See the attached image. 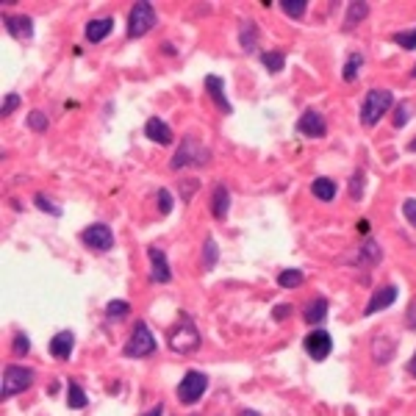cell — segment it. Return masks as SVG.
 Returning <instances> with one entry per match:
<instances>
[{
    "instance_id": "43",
    "label": "cell",
    "mask_w": 416,
    "mask_h": 416,
    "mask_svg": "<svg viewBox=\"0 0 416 416\" xmlns=\"http://www.w3.org/2000/svg\"><path fill=\"white\" fill-rule=\"evenodd\" d=\"M142 416H164V405L158 402L155 408H150V410H147V413H142Z\"/></svg>"
},
{
    "instance_id": "21",
    "label": "cell",
    "mask_w": 416,
    "mask_h": 416,
    "mask_svg": "<svg viewBox=\"0 0 416 416\" xmlns=\"http://www.w3.org/2000/svg\"><path fill=\"white\" fill-rule=\"evenodd\" d=\"M311 191H314V197L316 200H322V202H330V200H336V180H330V178H316L314 183H311Z\"/></svg>"
},
{
    "instance_id": "39",
    "label": "cell",
    "mask_w": 416,
    "mask_h": 416,
    "mask_svg": "<svg viewBox=\"0 0 416 416\" xmlns=\"http://www.w3.org/2000/svg\"><path fill=\"white\" fill-rule=\"evenodd\" d=\"M402 214H405V220L416 228V200H413V197H408V200L402 202Z\"/></svg>"
},
{
    "instance_id": "19",
    "label": "cell",
    "mask_w": 416,
    "mask_h": 416,
    "mask_svg": "<svg viewBox=\"0 0 416 416\" xmlns=\"http://www.w3.org/2000/svg\"><path fill=\"white\" fill-rule=\"evenodd\" d=\"M380 258H383V250H380V245L375 239H366L363 245H358V253H355V264L358 267H372Z\"/></svg>"
},
{
    "instance_id": "13",
    "label": "cell",
    "mask_w": 416,
    "mask_h": 416,
    "mask_svg": "<svg viewBox=\"0 0 416 416\" xmlns=\"http://www.w3.org/2000/svg\"><path fill=\"white\" fill-rule=\"evenodd\" d=\"M205 92H208L211 103H214L223 114H234V106H231V100H228V95H225V81H223L220 75H208V78H205Z\"/></svg>"
},
{
    "instance_id": "14",
    "label": "cell",
    "mask_w": 416,
    "mask_h": 416,
    "mask_svg": "<svg viewBox=\"0 0 416 416\" xmlns=\"http://www.w3.org/2000/svg\"><path fill=\"white\" fill-rule=\"evenodd\" d=\"M3 26H6L9 37H15V39H20V42L34 37V20L26 17V15H6V17H3Z\"/></svg>"
},
{
    "instance_id": "15",
    "label": "cell",
    "mask_w": 416,
    "mask_h": 416,
    "mask_svg": "<svg viewBox=\"0 0 416 416\" xmlns=\"http://www.w3.org/2000/svg\"><path fill=\"white\" fill-rule=\"evenodd\" d=\"M211 214L220 223H225L228 214H231V191H228L225 183H217L214 191H211Z\"/></svg>"
},
{
    "instance_id": "5",
    "label": "cell",
    "mask_w": 416,
    "mask_h": 416,
    "mask_svg": "<svg viewBox=\"0 0 416 416\" xmlns=\"http://www.w3.org/2000/svg\"><path fill=\"white\" fill-rule=\"evenodd\" d=\"M155 347H158V341H155V336L150 333L147 322H136L133 330H131V339H128L125 347H122V355H125V358H144V355H153Z\"/></svg>"
},
{
    "instance_id": "30",
    "label": "cell",
    "mask_w": 416,
    "mask_h": 416,
    "mask_svg": "<svg viewBox=\"0 0 416 416\" xmlns=\"http://www.w3.org/2000/svg\"><path fill=\"white\" fill-rule=\"evenodd\" d=\"M303 281H305L303 270H281V275H278L281 289H297V286H303Z\"/></svg>"
},
{
    "instance_id": "44",
    "label": "cell",
    "mask_w": 416,
    "mask_h": 416,
    "mask_svg": "<svg viewBox=\"0 0 416 416\" xmlns=\"http://www.w3.org/2000/svg\"><path fill=\"white\" fill-rule=\"evenodd\" d=\"M239 416H261V413H258V410H253V408H242V410H239Z\"/></svg>"
},
{
    "instance_id": "23",
    "label": "cell",
    "mask_w": 416,
    "mask_h": 416,
    "mask_svg": "<svg viewBox=\"0 0 416 416\" xmlns=\"http://www.w3.org/2000/svg\"><path fill=\"white\" fill-rule=\"evenodd\" d=\"M372 352H375V361H377V363H388V361L394 358V341L383 333V336H377V339H375Z\"/></svg>"
},
{
    "instance_id": "33",
    "label": "cell",
    "mask_w": 416,
    "mask_h": 416,
    "mask_svg": "<svg viewBox=\"0 0 416 416\" xmlns=\"http://www.w3.org/2000/svg\"><path fill=\"white\" fill-rule=\"evenodd\" d=\"M363 186H366V172L363 169H355L352 178H350V197L358 200L363 194Z\"/></svg>"
},
{
    "instance_id": "22",
    "label": "cell",
    "mask_w": 416,
    "mask_h": 416,
    "mask_svg": "<svg viewBox=\"0 0 416 416\" xmlns=\"http://www.w3.org/2000/svg\"><path fill=\"white\" fill-rule=\"evenodd\" d=\"M325 316H328V300H325V297H316L314 303L305 305L303 319H305L308 325H319V322H325Z\"/></svg>"
},
{
    "instance_id": "31",
    "label": "cell",
    "mask_w": 416,
    "mask_h": 416,
    "mask_svg": "<svg viewBox=\"0 0 416 416\" xmlns=\"http://www.w3.org/2000/svg\"><path fill=\"white\" fill-rule=\"evenodd\" d=\"M128 314H131V305H128L125 300H111V303L106 305V316H108L111 322H114V319L120 322V319H125Z\"/></svg>"
},
{
    "instance_id": "38",
    "label": "cell",
    "mask_w": 416,
    "mask_h": 416,
    "mask_svg": "<svg viewBox=\"0 0 416 416\" xmlns=\"http://www.w3.org/2000/svg\"><path fill=\"white\" fill-rule=\"evenodd\" d=\"M28 350H31V339H28V333L17 330V333H15V355H28Z\"/></svg>"
},
{
    "instance_id": "25",
    "label": "cell",
    "mask_w": 416,
    "mask_h": 416,
    "mask_svg": "<svg viewBox=\"0 0 416 416\" xmlns=\"http://www.w3.org/2000/svg\"><path fill=\"white\" fill-rule=\"evenodd\" d=\"M366 15H369V3H350L347 6V17H344V31H350V28H355L361 20H366Z\"/></svg>"
},
{
    "instance_id": "32",
    "label": "cell",
    "mask_w": 416,
    "mask_h": 416,
    "mask_svg": "<svg viewBox=\"0 0 416 416\" xmlns=\"http://www.w3.org/2000/svg\"><path fill=\"white\" fill-rule=\"evenodd\" d=\"M34 202H37V208H39V211H45V214H50V217H62V208L48 197V194H34Z\"/></svg>"
},
{
    "instance_id": "4",
    "label": "cell",
    "mask_w": 416,
    "mask_h": 416,
    "mask_svg": "<svg viewBox=\"0 0 416 416\" xmlns=\"http://www.w3.org/2000/svg\"><path fill=\"white\" fill-rule=\"evenodd\" d=\"M34 369L28 366H20V363H9L3 369V380H0V397L9 399V397H17L20 391H26L31 383H34Z\"/></svg>"
},
{
    "instance_id": "7",
    "label": "cell",
    "mask_w": 416,
    "mask_h": 416,
    "mask_svg": "<svg viewBox=\"0 0 416 416\" xmlns=\"http://www.w3.org/2000/svg\"><path fill=\"white\" fill-rule=\"evenodd\" d=\"M205 391H208V377L200 369H189L180 377V383H178V399H180V405H194Z\"/></svg>"
},
{
    "instance_id": "1",
    "label": "cell",
    "mask_w": 416,
    "mask_h": 416,
    "mask_svg": "<svg viewBox=\"0 0 416 416\" xmlns=\"http://www.w3.org/2000/svg\"><path fill=\"white\" fill-rule=\"evenodd\" d=\"M208 161H211V150L194 136H183L175 155H172V161H169V167L172 169H191V167H205Z\"/></svg>"
},
{
    "instance_id": "6",
    "label": "cell",
    "mask_w": 416,
    "mask_h": 416,
    "mask_svg": "<svg viewBox=\"0 0 416 416\" xmlns=\"http://www.w3.org/2000/svg\"><path fill=\"white\" fill-rule=\"evenodd\" d=\"M169 347L175 352H180V355L194 352L200 347V333H197V328H194V322L189 316H180L178 325L169 330Z\"/></svg>"
},
{
    "instance_id": "36",
    "label": "cell",
    "mask_w": 416,
    "mask_h": 416,
    "mask_svg": "<svg viewBox=\"0 0 416 416\" xmlns=\"http://www.w3.org/2000/svg\"><path fill=\"white\" fill-rule=\"evenodd\" d=\"M20 106H23V97H20L17 92H9V95H6V100H3V106H0V114L9 117V114H15Z\"/></svg>"
},
{
    "instance_id": "9",
    "label": "cell",
    "mask_w": 416,
    "mask_h": 416,
    "mask_svg": "<svg viewBox=\"0 0 416 416\" xmlns=\"http://www.w3.org/2000/svg\"><path fill=\"white\" fill-rule=\"evenodd\" d=\"M305 352L314 358V361H325L328 355H330V350H333V339H330V333L328 330H319V328H314L308 336H305Z\"/></svg>"
},
{
    "instance_id": "3",
    "label": "cell",
    "mask_w": 416,
    "mask_h": 416,
    "mask_svg": "<svg viewBox=\"0 0 416 416\" xmlns=\"http://www.w3.org/2000/svg\"><path fill=\"white\" fill-rule=\"evenodd\" d=\"M158 23V15H155V6L150 0H142L136 3L131 12H128V37L131 39H142L153 31V26Z\"/></svg>"
},
{
    "instance_id": "29",
    "label": "cell",
    "mask_w": 416,
    "mask_h": 416,
    "mask_svg": "<svg viewBox=\"0 0 416 416\" xmlns=\"http://www.w3.org/2000/svg\"><path fill=\"white\" fill-rule=\"evenodd\" d=\"M361 67H363V53H350V56H347V62H344V73H341V78H344L347 84H352V81L358 78Z\"/></svg>"
},
{
    "instance_id": "40",
    "label": "cell",
    "mask_w": 416,
    "mask_h": 416,
    "mask_svg": "<svg viewBox=\"0 0 416 416\" xmlns=\"http://www.w3.org/2000/svg\"><path fill=\"white\" fill-rule=\"evenodd\" d=\"M408 120H410V114H408V103H399V106L394 108V128H402Z\"/></svg>"
},
{
    "instance_id": "34",
    "label": "cell",
    "mask_w": 416,
    "mask_h": 416,
    "mask_svg": "<svg viewBox=\"0 0 416 416\" xmlns=\"http://www.w3.org/2000/svg\"><path fill=\"white\" fill-rule=\"evenodd\" d=\"M48 125H50V120H48V114L45 111H31L28 114V128L31 131H37V133H42V131H48Z\"/></svg>"
},
{
    "instance_id": "35",
    "label": "cell",
    "mask_w": 416,
    "mask_h": 416,
    "mask_svg": "<svg viewBox=\"0 0 416 416\" xmlns=\"http://www.w3.org/2000/svg\"><path fill=\"white\" fill-rule=\"evenodd\" d=\"M394 42H397V45H399L402 50H416V28L394 34Z\"/></svg>"
},
{
    "instance_id": "26",
    "label": "cell",
    "mask_w": 416,
    "mask_h": 416,
    "mask_svg": "<svg viewBox=\"0 0 416 416\" xmlns=\"http://www.w3.org/2000/svg\"><path fill=\"white\" fill-rule=\"evenodd\" d=\"M217 258H220L217 239H214V236H208L205 245H202V270H205V272H211V270L217 267Z\"/></svg>"
},
{
    "instance_id": "11",
    "label": "cell",
    "mask_w": 416,
    "mask_h": 416,
    "mask_svg": "<svg viewBox=\"0 0 416 416\" xmlns=\"http://www.w3.org/2000/svg\"><path fill=\"white\" fill-rule=\"evenodd\" d=\"M147 258H150V278L155 283H169L172 281V270H169V261H167V253L155 245L147 247Z\"/></svg>"
},
{
    "instance_id": "18",
    "label": "cell",
    "mask_w": 416,
    "mask_h": 416,
    "mask_svg": "<svg viewBox=\"0 0 416 416\" xmlns=\"http://www.w3.org/2000/svg\"><path fill=\"white\" fill-rule=\"evenodd\" d=\"M111 31H114V17H97V20H89L86 28H84V34H86V39H89L92 45L103 42Z\"/></svg>"
},
{
    "instance_id": "37",
    "label": "cell",
    "mask_w": 416,
    "mask_h": 416,
    "mask_svg": "<svg viewBox=\"0 0 416 416\" xmlns=\"http://www.w3.org/2000/svg\"><path fill=\"white\" fill-rule=\"evenodd\" d=\"M155 202H158V214H169L172 211V194H169V189H158V194H155Z\"/></svg>"
},
{
    "instance_id": "45",
    "label": "cell",
    "mask_w": 416,
    "mask_h": 416,
    "mask_svg": "<svg viewBox=\"0 0 416 416\" xmlns=\"http://www.w3.org/2000/svg\"><path fill=\"white\" fill-rule=\"evenodd\" d=\"M408 372H410V375H413V377H416V352H413V358H410V361H408Z\"/></svg>"
},
{
    "instance_id": "2",
    "label": "cell",
    "mask_w": 416,
    "mask_h": 416,
    "mask_svg": "<svg viewBox=\"0 0 416 416\" xmlns=\"http://www.w3.org/2000/svg\"><path fill=\"white\" fill-rule=\"evenodd\" d=\"M391 103H394V95H391L388 89H369L366 97H363V103H361V122H363L366 128L377 125L380 117L388 114Z\"/></svg>"
},
{
    "instance_id": "27",
    "label": "cell",
    "mask_w": 416,
    "mask_h": 416,
    "mask_svg": "<svg viewBox=\"0 0 416 416\" xmlns=\"http://www.w3.org/2000/svg\"><path fill=\"white\" fill-rule=\"evenodd\" d=\"M281 12L292 20H303L308 12V0H281Z\"/></svg>"
},
{
    "instance_id": "10",
    "label": "cell",
    "mask_w": 416,
    "mask_h": 416,
    "mask_svg": "<svg viewBox=\"0 0 416 416\" xmlns=\"http://www.w3.org/2000/svg\"><path fill=\"white\" fill-rule=\"evenodd\" d=\"M297 131H300L303 136H308V139H322V136L328 133V122H325V117H322L319 111L308 108V111H303V114H300V120H297Z\"/></svg>"
},
{
    "instance_id": "16",
    "label": "cell",
    "mask_w": 416,
    "mask_h": 416,
    "mask_svg": "<svg viewBox=\"0 0 416 416\" xmlns=\"http://www.w3.org/2000/svg\"><path fill=\"white\" fill-rule=\"evenodd\" d=\"M75 350V333L73 330H59L53 339H50V355L56 361H67Z\"/></svg>"
},
{
    "instance_id": "42",
    "label": "cell",
    "mask_w": 416,
    "mask_h": 416,
    "mask_svg": "<svg viewBox=\"0 0 416 416\" xmlns=\"http://www.w3.org/2000/svg\"><path fill=\"white\" fill-rule=\"evenodd\" d=\"M408 328H416V303H410L408 308Z\"/></svg>"
},
{
    "instance_id": "24",
    "label": "cell",
    "mask_w": 416,
    "mask_h": 416,
    "mask_svg": "<svg viewBox=\"0 0 416 416\" xmlns=\"http://www.w3.org/2000/svg\"><path fill=\"white\" fill-rule=\"evenodd\" d=\"M86 402H89V399H86V391L81 388L78 380L70 377V380H67V405H70L73 410H81V408H86Z\"/></svg>"
},
{
    "instance_id": "48",
    "label": "cell",
    "mask_w": 416,
    "mask_h": 416,
    "mask_svg": "<svg viewBox=\"0 0 416 416\" xmlns=\"http://www.w3.org/2000/svg\"><path fill=\"white\" fill-rule=\"evenodd\" d=\"M410 78H416V64H413V70H410Z\"/></svg>"
},
{
    "instance_id": "46",
    "label": "cell",
    "mask_w": 416,
    "mask_h": 416,
    "mask_svg": "<svg viewBox=\"0 0 416 416\" xmlns=\"http://www.w3.org/2000/svg\"><path fill=\"white\" fill-rule=\"evenodd\" d=\"M358 231H361V234H369V223H366V220H361V223H358Z\"/></svg>"
},
{
    "instance_id": "28",
    "label": "cell",
    "mask_w": 416,
    "mask_h": 416,
    "mask_svg": "<svg viewBox=\"0 0 416 416\" xmlns=\"http://www.w3.org/2000/svg\"><path fill=\"white\" fill-rule=\"evenodd\" d=\"M261 64L270 70V73H281L286 67V53L283 50H264L261 53Z\"/></svg>"
},
{
    "instance_id": "20",
    "label": "cell",
    "mask_w": 416,
    "mask_h": 416,
    "mask_svg": "<svg viewBox=\"0 0 416 416\" xmlns=\"http://www.w3.org/2000/svg\"><path fill=\"white\" fill-rule=\"evenodd\" d=\"M239 45L245 53H253L258 48V26L253 20H245L242 28H239Z\"/></svg>"
},
{
    "instance_id": "17",
    "label": "cell",
    "mask_w": 416,
    "mask_h": 416,
    "mask_svg": "<svg viewBox=\"0 0 416 416\" xmlns=\"http://www.w3.org/2000/svg\"><path fill=\"white\" fill-rule=\"evenodd\" d=\"M144 136L150 139V142H155V144H172V128L161 120V117H150L147 122H144Z\"/></svg>"
},
{
    "instance_id": "47",
    "label": "cell",
    "mask_w": 416,
    "mask_h": 416,
    "mask_svg": "<svg viewBox=\"0 0 416 416\" xmlns=\"http://www.w3.org/2000/svg\"><path fill=\"white\" fill-rule=\"evenodd\" d=\"M408 150H410V153H416V136H413V139L408 142Z\"/></svg>"
},
{
    "instance_id": "41",
    "label": "cell",
    "mask_w": 416,
    "mask_h": 416,
    "mask_svg": "<svg viewBox=\"0 0 416 416\" xmlns=\"http://www.w3.org/2000/svg\"><path fill=\"white\" fill-rule=\"evenodd\" d=\"M292 311H294V308H292L289 303H281V305L272 308V319H275V322H283V319H289Z\"/></svg>"
},
{
    "instance_id": "12",
    "label": "cell",
    "mask_w": 416,
    "mask_h": 416,
    "mask_svg": "<svg viewBox=\"0 0 416 416\" xmlns=\"http://www.w3.org/2000/svg\"><path fill=\"white\" fill-rule=\"evenodd\" d=\"M397 294H399V289L397 286H380V289H375L372 292V297H369V303H366V308H363V316H372V314H377V311H386L388 305H394L397 303Z\"/></svg>"
},
{
    "instance_id": "8",
    "label": "cell",
    "mask_w": 416,
    "mask_h": 416,
    "mask_svg": "<svg viewBox=\"0 0 416 416\" xmlns=\"http://www.w3.org/2000/svg\"><path fill=\"white\" fill-rule=\"evenodd\" d=\"M81 242L95 253H108L114 250V231L106 223H92L89 228L81 231Z\"/></svg>"
}]
</instances>
